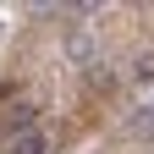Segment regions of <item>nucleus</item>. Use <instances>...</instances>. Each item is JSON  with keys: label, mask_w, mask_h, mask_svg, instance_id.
Here are the masks:
<instances>
[{"label": "nucleus", "mask_w": 154, "mask_h": 154, "mask_svg": "<svg viewBox=\"0 0 154 154\" xmlns=\"http://www.w3.org/2000/svg\"><path fill=\"white\" fill-rule=\"evenodd\" d=\"M6 154H50V138L44 132H22V138H11Z\"/></svg>", "instance_id": "1"}, {"label": "nucleus", "mask_w": 154, "mask_h": 154, "mask_svg": "<svg viewBox=\"0 0 154 154\" xmlns=\"http://www.w3.org/2000/svg\"><path fill=\"white\" fill-rule=\"evenodd\" d=\"M66 55H72V61H88V55H94L88 33H72V38H66Z\"/></svg>", "instance_id": "2"}, {"label": "nucleus", "mask_w": 154, "mask_h": 154, "mask_svg": "<svg viewBox=\"0 0 154 154\" xmlns=\"http://www.w3.org/2000/svg\"><path fill=\"white\" fill-rule=\"evenodd\" d=\"M33 116H38L33 105H17V110H11V127H17V138H22V132H33Z\"/></svg>", "instance_id": "3"}, {"label": "nucleus", "mask_w": 154, "mask_h": 154, "mask_svg": "<svg viewBox=\"0 0 154 154\" xmlns=\"http://www.w3.org/2000/svg\"><path fill=\"white\" fill-rule=\"evenodd\" d=\"M132 132H138V138H154V105L132 116Z\"/></svg>", "instance_id": "4"}, {"label": "nucleus", "mask_w": 154, "mask_h": 154, "mask_svg": "<svg viewBox=\"0 0 154 154\" xmlns=\"http://www.w3.org/2000/svg\"><path fill=\"white\" fill-rule=\"evenodd\" d=\"M132 77H138V83H149V77H154V61H138V66H132Z\"/></svg>", "instance_id": "5"}]
</instances>
